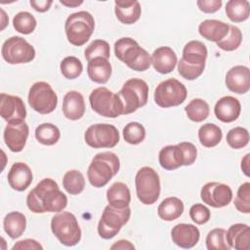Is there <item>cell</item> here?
I'll list each match as a JSON object with an SVG mask.
<instances>
[{
    "mask_svg": "<svg viewBox=\"0 0 250 250\" xmlns=\"http://www.w3.org/2000/svg\"><path fill=\"white\" fill-rule=\"evenodd\" d=\"M27 208L36 214L62 212L67 205L66 195L51 178L41 180L26 196Z\"/></svg>",
    "mask_w": 250,
    "mask_h": 250,
    "instance_id": "obj_1",
    "label": "cell"
},
{
    "mask_svg": "<svg viewBox=\"0 0 250 250\" xmlns=\"http://www.w3.org/2000/svg\"><path fill=\"white\" fill-rule=\"evenodd\" d=\"M207 55V48L201 41L188 42L183 49L182 58L177 62L179 74L187 80L198 78L204 71Z\"/></svg>",
    "mask_w": 250,
    "mask_h": 250,
    "instance_id": "obj_2",
    "label": "cell"
},
{
    "mask_svg": "<svg viewBox=\"0 0 250 250\" xmlns=\"http://www.w3.org/2000/svg\"><path fill=\"white\" fill-rule=\"evenodd\" d=\"M120 161L111 151L97 153L87 170V178L94 188H103L118 173Z\"/></svg>",
    "mask_w": 250,
    "mask_h": 250,
    "instance_id": "obj_3",
    "label": "cell"
},
{
    "mask_svg": "<svg viewBox=\"0 0 250 250\" xmlns=\"http://www.w3.org/2000/svg\"><path fill=\"white\" fill-rule=\"evenodd\" d=\"M114 54L129 68L136 71L147 70L151 64L149 54L131 37H122L114 43Z\"/></svg>",
    "mask_w": 250,
    "mask_h": 250,
    "instance_id": "obj_4",
    "label": "cell"
},
{
    "mask_svg": "<svg viewBox=\"0 0 250 250\" xmlns=\"http://www.w3.org/2000/svg\"><path fill=\"white\" fill-rule=\"evenodd\" d=\"M94 28V17L87 11H79L69 15L64 23L65 35L68 42L78 47L86 44Z\"/></svg>",
    "mask_w": 250,
    "mask_h": 250,
    "instance_id": "obj_5",
    "label": "cell"
},
{
    "mask_svg": "<svg viewBox=\"0 0 250 250\" xmlns=\"http://www.w3.org/2000/svg\"><path fill=\"white\" fill-rule=\"evenodd\" d=\"M117 95L123 104L122 114H130L146 104L148 85L141 78H131L124 83Z\"/></svg>",
    "mask_w": 250,
    "mask_h": 250,
    "instance_id": "obj_6",
    "label": "cell"
},
{
    "mask_svg": "<svg viewBox=\"0 0 250 250\" xmlns=\"http://www.w3.org/2000/svg\"><path fill=\"white\" fill-rule=\"evenodd\" d=\"M51 229L59 241L65 246H74L81 239V229L76 217L67 211L59 212L51 220Z\"/></svg>",
    "mask_w": 250,
    "mask_h": 250,
    "instance_id": "obj_7",
    "label": "cell"
},
{
    "mask_svg": "<svg viewBox=\"0 0 250 250\" xmlns=\"http://www.w3.org/2000/svg\"><path fill=\"white\" fill-rule=\"evenodd\" d=\"M89 102L92 109L104 117L116 118L123 113L119 96L105 87L94 89L89 96Z\"/></svg>",
    "mask_w": 250,
    "mask_h": 250,
    "instance_id": "obj_8",
    "label": "cell"
},
{
    "mask_svg": "<svg viewBox=\"0 0 250 250\" xmlns=\"http://www.w3.org/2000/svg\"><path fill=\"white\" fill-rule=\"evenodd\" d=\"M138 199L145 205H152L160 195V179L154 169L142 167L135 177Z\"/></svg>",
    "mask_w": 250,
    "mask_h": 250,
    "instance_id": "obj_9",
    "label": "cell"
},
{
    "mask_svg": "<svg viewBox=\"0 0 250 250\" xmlns=\"http://www.w3.org/2000/svg\"><path fill=\"white\" fill-rule=\"evenodd\" d=\"M131 216L130 207L116 208L106 205L98 224V233L103 239H111L128 223Z\"/></svg>",
    "mask_w": 250,
    "mask_h": 250,
    "instance_id": "obj_10",
    "label": "cell"
},
{
    "mask_svg": "<svg viewBox=\"0 0 250 250\" xmlns=\"http://www.w3.org/2000/svg\"><path fill=\"white\" fill-rule=\"evenodd\" d=\"M28 104L32 109L40 114L53 112L58 105V96L52 86L45 81H38L32 84L29 89Z\"/></svg>",
    "mask_w": 250,
    "mask_h": 250,
    "instance_id": "obj_11",
    "label": "cell"
},
{
    "mask_svg": "<svg viewBox=\"0 0 250 250\" xmlns=\"http://www.w3.org/2000/svg\"><path fill=\"white\" fill-rule=\"evenodd\" d=\"M188 96L186 86L175 78H169L159 83L154 91L155 104L163 108L182 104Z\"/></svg>",
    "mask_w": 250,
    "mask_h": 250,
    "instance_id": "obj_12",
    "label": "cell"
},
{
    "mask_svg": "<svg viewBox=\"0 0 250 250\" xmlns=\"http://www.w3.org/2000/svg\"><path fill=\"white\" fill-rule=\"evenodd\" d=\"M1 55L4 61L10 64L27 63L34 60L35 49L24 38L12 36L3 43Z\"/></svg>",
    "mask_w": 250,
    "mask_h": 250,
    "instance_id": "obj_13",
    "label": "cell"
},
{
    "mask_svg": "<svg viewBox=\"0 0 250 250\" xmlns=\"http://www.w3.org/2000/svg\"><path fill=\"white\" fill-rule=\"evenodd\" d=\"M119 132L117 128L107 123L91 125L84 134L85 143L93 148H111L119 143Z\"/></svg>",
    "mask_w": 250,
    "mask_h": 250,
    "instance_id": "obj_14",
    "label": "cell"
},
{
    "mask_svg": "<svg viewBox=\"0 0 250 250\" xmlns=\"http://www.w3.org/2000/svg\"><path fill=\"white\" fill-rule=\"evenodd\" d=\"M200 197L205 204L214 208H222L232 200V190L226 184L210 182L201 188Z\"/></svg>",
    "mask_w": 250,
    "mask_h": 250,
    "instance_id": "obj_15",
    "label": "cell"
},
{
    "mask_svg": "<svg viewBox=\"0 0 250 250\" xmlns=\"http://www.w3.org/2000/svg\"><path fill=\"white\" fill-rule=\"evenodd\" d=\"M29 134V128L24 120L8 123L3 134L5 145L13 152L23 149Z\"/></svg>",
    "mask_w": 250,
    "mask_h": 250,
    "instance_id": "obj_16",
    "label": "cell"
},
{
    "mask_svg": "<svg viewBox=\"0 0 250 250\" xmlns=\"http://www.w3.org/2000/svg\"><path fill=\"white\" fill-rule=\"evenodd\" d=\"M0 114L8 123L24 120L26 109L23 101L18 96L2 93L0 95Z\"/></svg>",
    "mask_w": 250,
    "mask_h": 250,
    "instance_id": "obj_17",
    "label": "cell"
},
{
    "mask_svg": "<svg viewBox=\"0 0 250 250\" xmlns=\"http://www.w3.org/2000/svg\"><path fill=\"white\" fill-rule=\"evenodd\" d=\"M228 89L235 94H246L250 89V70L245 65H235L226 74Z\"/></svg>",
    "mask_w": 250,
    "mask_h": 250,
    "instance_id": "obj_18",
    "label": "cell"
},
{
    "mask_svg": "<svg viewBox=\"0 0 250 250\" xmlns=\"http://www.w3.org/2000/svg\"><path fill=\"white\" fill-rule=\"evenodd\" d=\"M172 241L179 247L189 249L197 244L200 232L192 224H178L171 230Z\"/></svg>",
    "mask_w": 250,
    "mask_h": 250,
    "instance_id": "obj_19",
    "label": "cell"
},
{
    "mask_svg": "<svg viewBox=\"0 0 250 250\" xmlns=\"http://www.w3.org/2000/svg\"><path fill=\"white\" fill-rule=\"evenodd\" d=\"M9 186L17 190H25L32 183V172L29 166L23 162H16L10 168L7 175Z\"/></svg>",
    "mask_w": 250,
    "mask_h": 250,
    "instance_id": "obj_20",
    "label": "cell"
},
{
    "mask_svg": "<svg viewBox=\"0 0 250 250\" xmlns=\"http://www.w3.org/2000/svg\"><path fill=\"white\" fill-rule=\"evenodd\" d=\"M241 112L240 102L232 96L222 97L215 104L214 113L216 117L225 123L236 120Z\"/></svg>",
    "mask_w": 250,
    "mask_h": 250,
    "instance_id": "obj_21",
    "label": "cell"
},
{
    "mask_svg": "<svg viewBox=\"0 0 250 250\" xmlns=\"http://www.w3.org/2000/svg\"><path fill=\"white\" fill-rule=\"evenodd\" d=\"M150 60L153 68L161 74H167L173 71L178 62L176 53L168 46H162L154 50Z\"/></svg>",
    "mask_w": 250,
    "mask_h": 250,
    "instance_id": "obj_22",
    "label": "cell"
},
{
    "mask_svg": "<svg viewBox=\"0 0 250 250\" xmlns=\"http://www.w3.org/2000/svg\"><path fill=\"white\" fill-rule=\"evenodd\" d=\"M62 113L69 120H78L85 113V101L78 91H68L62 100Z\"/></svg>",
    "mask_w": 250,
    "mask_h": 250,
    "instance_id": "obj_23",
    "label": "cell"
},
{
    "mask_svg": "<svg viewBox=\"0 0 250 250\" xmlns=\"http://www.w3.org/2000/svg\"><path fill=\"white\" fill-rule=\"evenodd\" d=\"M114 13L117 20L124 24H133L139 21L142 13L141 4L136 0H116Z\"/></svg>",
    "mask_w": 250,
    "mask_h": 250,
    "instance_id": "obj_24",
    "label": "cell"
},
{
    "mask_svg": "<svg viewBox=\"0 0 250 250\" xmlns=\"http://www.w3.org/2000/svg\"><path fill=\"white\" fill-rule=\"evenodd\" d=\"M226 239L230 248L236 250L250 249V228L246 224L231 225L226 232Z\"/></svg>",
    "mask_w": 250,
    "mask_h": 250,
    "instance_id": "obj_25",
    "label": "cell"
},
{
    "mask_svg": "<svg viewBox=\"0 0 250 250\" xmlns=\"http://www.w3.org/2000/svg\"><path fill=\"white\" fill-rule=\"evenodd\" d=\"M229 30V24L219 20H205L198 25L199 34L208 41L219 42L224 39Z\"/></svg>",
    "mask_w": 250,
    "mask_h": 250,
    "instance_id": "obj_26",
    "label": "cell"
},
{
    "mask_svg": "<svg viewBox=\"0 0 250 250\" xmlns=\"http://www.w3.org/2000/svg\"><path fill=\"white\" fill-rule=\"evenodd\" d=\"M160 166L168 171H172L185 166V158L180 145H169L162 147L158 154Z\"/></svg>",
    "mask_w": 250,
    "mask_h": 250,
    "instance_id": "obj_27",
    "label": "cell"
},
{
    "mask_svg": "<svg viewBox=\"0 0 250 250\" xmlns=\"http://www.w3.org/2000/svg\"><path fill=\"white\" fill-rule=\"evenodd\" d=\"M87 73L91 81L98 84H104L111 76L112 67L108 59L96 58L88 62Z\"/></svg>",
    "mask_w": 250,
    "mask_h": 250,
    "instance_id": "obj_28",
    "label": "cell"
},
{
    "mask_svg": "<svg viewBox=\"0 0 250 250\" xmlns=\"http://www.w3.org/2000/svg\"><path fill=\"white\" fill-rule=\"evenodd\" d=\"M106 199L108 204L116 208H125L130 205V189L122 182L113 183L106 190Z\"/></svg>",
    "mask_w": 250,
    "mask_h": 250,
    "instance_id": "obj_29",
    "label": "cell"
},
{
    "mask_svg": "<svg viewBox=\"0 0 250 250\" xmlns=\"http://www.w3.org/2000/svg\"><path fill=\"white\" fill-rule=\"evenodd\" d=\"M184 212V202L176 197L170 196L161 201L157 208V214L163 221L171 222L182 216Z\"/></svg>",
    "mask_w": 250,
    "mask_h": 250,
    "instance_id": "obj_30",
    "label": "cell"
},
{
    "mask_svg": "<svg viewBox=\"0 0 250 250\" xmlns=\"http://www.w3.org/2000/svg\"><path fill=\"white\" fill-rule=\"evenodd\" d=\"M3 227L5 232L11 238L16 239L24 232L26 228V218L21 212H10L3 220Z\"/></svg>",
    "mask_w": 250,
    "mask_h": 250,
    "instance_id": "obj_31",
    "label": "cell"
},
{
    "mask_svg": "<svg viewBox=\"0 0 250 250\" xmlns=\"http://www.w3.org/2000/svg\"><path fill=\"white\" fill-rule=\"evenodd\" d=\"M226 14L232 22H242L249 18L250 3L247 0H229L226 4Z\"/></svg>",
    "mask_w": 250,
    "mask_h": 250,
    "instance_id": "obj_32",
    "label": "cell"
},
{
    "mask_svg": "<svg viewBox=\"0 0 250 250\" xmlns=\"http://www.w3.org/2000/svg\"><path fill=\"white\" fill-rule=\"evenodd\" d=\"M223 137L222 129L214 123H205L198 130V139L205 147H214L220 144Z\"/></svg>",
    "mask_w": 250,
    "mask_h": 250,
    "instance_id": "obj_33",
    "label": "cell"
},
{
    "mask_svg": "<svg viewBox=\"0 0 250 250\" xmlns=\"http://www.w3.org/2000/svg\"><path fill=\"white\" fill-rule=\"evenodd\" d=\"M185 111L189 120L193 122H202L210 113V107L206 101L196 98L191 100L185 107Z\"/></svg>",
    "mask_w": 250,
    "mask_h": 250,
    "instance_id": "obj_34",
    "label": "cell"
},
{
    "mask_svg": "<svg viewBox=\"0 0 250 250\" xmlns=\"http://www.w3.org/2000/svg\"><path fill=\"white\" fill-rule=\"evenodd\" d=\"M62 187L71 195H77L84 190L85 179L78 170H69L65 172L62 178Z\"/></svg>",
    "mask_w": 250,
    "mask_h": 250,
    "instance_id": "obj_35",
    "label": "cell"
},
{
    "mask_svg": "<svg viewBox=\"0 0 250 250\" xmlns=\"http://www.w3.org/2000/svg\"><path fill=\"white\" fill-rule=\"evenodd\" d=\"M35 138L44 146H53L60 140L61 132L52 123H42L35 129Z\"/></svg>",
    "mask_w": 250,
    "mask_h": 250,
    "instance_id": "obj_36",
    "label": "cell"
},
{
    "mask_svg": "<svg viewBox=\"0 0 250 250\" xmlns=\"http://www.w3.org/2000/svg\"><path fill=\"white\" fill-rule=\"evenodd\" d=\"M36 19L29 12H19L13 18V26L21 34H30L36 27Z\"/></svg>",
    "mask_w": 250,
    "mask_h": 250,
    "instance_id": "obj_37",
    "label": "cell"
},
{
    "mask_svg": "<svg viewBox=\"0 0 250 250\" xmlns=\"http://www.w3.org/2000/svg\"><path fill=\"white\" fill-rule=\"evenodd\" d=\"M225 229L216 228L211 229L205 239L206 247L208 250H229L230 246L228 244L226 239Z\"/></svg>",
    "mask_w": 250,
    "mask_h": 250,
    "instance_id": "obj_38",
    "label": "cell"
},
{
    "mask_svg": "<svg viewBox=\"0 0 250 250\" xmlns=\"http://www.w3.org/2000/svg\"><path fill=\"white\" fill-rule=\"evenodd\" d=\"M110 49L109 44L102 39H96L92 41L84 51V57L87 62H90L96 58L109 59Z\"/></svg>",
    "mask_w": 250,
    "mask_h": 250,
    "instance_id": "obj_39",
    "label": "cell"
},
{
    "mask_svg": "<svg viewBox=\"0 0 250 250\" xmlns=\"http://www.w3.org/2000/svg\"><path fill=\"white\" fill-rule=\"evenodd\" d=\"M60 69L62 76H64L66 79H75L82 73L83 64L78 58L68 56L61 62Z\"/></svg>",
    "mask_w": 250,
    "mask_h": 250,
    "instance_id": "obj_40",
    "label": "cell"
},
{
    "mask_svg": "<svg viewBox=\"0 0 250 250\" xmlns=\"http://www.w3.org/2000/svg\"><path fill=\"white\" fill-rule=\"evenodd\" d=\"M228 145L234 149H240L249 143V132L243 127H234L230 129L226 137Z\"/></svg>",
    "mask_w": 250,
    "mask_h": 250,
    "instance_id": "obj_41",
    "label": "cell"
},
{
    "mask_svg": "<svg viewBox=\"0 0 250 250\" xmlns=\"http://www.w3.org/2000/svg\"><path fill=\"white\" fill-rule=\"evenodd\" d=\"M242 42V32L235 25H229V30L227 36L221 41L217 42V46L227 52L236 50Z\"/></svg>",
    "mask_w": 250,
    "mask_h": 250,
    "instance_id": "obj_42",
    "label": "cell"
},
{
    "mask_svg": "<svg viewBox=\"0 0 250 250\" xmlns=\"http://www.w3.org/2000/svg\"><path fill=\"white\" fill-rule=\"evenodd\" d=\"M123 138L130 145L141 144L146 138V129L139 122H130L123 128Z\"/></svg>",
    "mask_w": 250,
    "mask_h": 250,
    "instance_id": "obj_43",
    "label": "cell"
},
{
    "mask_svg": "<svg viewBox=\"0 0 250 250\" xmlns=\"http://www.w3.org/2000/svg\"><path fill=\"white\" fill-rule=\"evenodd\" d=\"M233 202L237 211L244 214L250 213V183L249 182H245L239 186Z\"/></svg>",
    "mask_w": 250,
    "mask_h": 250,
    "instance_id": "obj_44",
    "label": "cell"
},
{
    "mask_svg": "<svg viewBox=\"0 0 250 250\" xmlns=\"http://www.w3.org/2000/svg\"><path fill=\"white\" fill-rule=\"evenodd\" d=\"M210 210L201 203H195L189 209V217L197 225L206 224L210 220Z\"/></svg>",
    "mask_w": 250,
    "mask_h": 250,
    "instance_id": "obj_45",
    "label": "cell"
},
{
    "mask_svg": "<svg viewBox=\"0 0 250 250\" xmlns=\"http://www.w3.org/2000/svg\"><path fill=\"white\" fill-rule=\"evenodd\" d=\"M222 0H197L198 9L206 14H213L219 11L222 7Z\"/></svg>",
    "mask_w": 250,
    "mask_h": 250,
    "instance_id": "obj_46",
    "label": "cell"
},
{
    "mask_svg": "<svg viewBox=\"0 0 250 250\" xmlns=\"http://www.w3.org/2000/svg\"><path fill=\"white\" fill-rule=\"evenodd\" d=\"M31 250V249H34V250H37V249H40L42 250L43 249V246L38 242L36 241L35 239H31V238H26V239H23V240H21V241H18L16 244H14V246L12 247V250Z\"/></svg>",
    "mask_w": 250,
    "mask_h": 250,
    "instance_id": "obj_47",
    "label": "cell"
},
{
    "mask_svg": "<svg viewBox=\"0 0 250 250\" xmlns=\"http://www.w3.org/2000/svg\"><path fill=\"white\" fill-rule=\"evenodd\" d=\"M30 6L39 13L47 12L51 5L53 4L52 0H30Z\"/></svg>",
    "mask_w": 250,
    "mask_h": 250,
    "instance_id": "obj_48",
    "label": "cell"
},
{
    "mask_svg": "<svg viewBox=\"0 0 250 250\" xmlns=\"http://www.w3.org/2000/svg\"><path fill=\"white\" fill-rule=\"evenodd\" d=\"M111 250H133L135 249V246L126 239H120L115 241L111 246H110Z\"/></svg>",
    "mask_w": 250,
    "mask_h": 250,
    "instance_id": "obj_49",
    "label": "cell"
},
{
    "mask_svg": "<svg viewBox=\"0 0 250 250\" xmlns=\"http://www.w3.org/2000/svg\"><path fill=\"white\" fill-rule=\"evenodd\" d=\"M249 157H250V154L247 153L245 154V156L242 158L241 160V170L242 172L244 173L245 176L249 177L250 175V165H249Z\"/></svg>",
    "mask_w": 250,
    "mask_h": 250,
    "instance_id": "obj_50",
    "label": "cell"
},
{
    "mask_svg": "<svg viewBox=\"0 0 250 250\" xmlns=\"http://www.w3.org/2000/svg\"><path fill=\"white\" fill-rule=\"evenodd\" d=\"M60 3L62 5H63V6L74 8V7H77V6L81 5L83 3V1L82 0H80V1H77V0H72V1H69V0H60Z\"/></svg>",
    "mask_w": 250,
    "mask_h": 250,
    "instance_id": "obj_51",
    "label": "cell"
},
{
    "mask_svg": "<svg viewBox=\"0 0 250 250\" xmlns=\"http://www.w3.org/2000/svg\"><path fill=\"white\" fill-rule=\"evenodd\" d=\"M1 13H2V25H1V30H3L5 28V26L7 25L8 21H9V19L8 17L6 16V13L3 9H1Z\"/></svg>",
    "mask_w": 250,
    "mask_h": 250,
    "instance_id": "obj_52",
    "label": "cell"
}]
</instances>
